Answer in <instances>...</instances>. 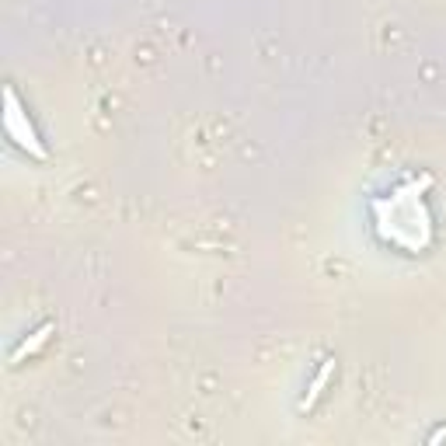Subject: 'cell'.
<instances>
[{
  "label": "cell",
  "mask_w": 446,
  "mask_h": 446,
  "mask_svg": "<svg viewBox=\"0 0 446 446\" xmlns=\"http://www.w3.org/2000/svg\"><path fill=\"white\" fill-rule=\"evenodd\" d=\"M331 373H335V359H324V366L317 370V377L311 380V387H307V394H304V401H300V411H311V408L317 404V397L324 394V387H328Z\"/></svg>",
  "instance_id": "cell-3"
},
{
  "label": "cell",
  "mask_w": 446,
  "mask_h": 446,
  "mask_svg": "<svg viewBox=\"0 0 446 446\" xmlns=\"http://www.w3.org/2000/svg\"><path fill=\"white\" fill-rule=\"evenodd\" d=\"M4 101H8V136L18 143V147H25L32 157H39V160H46V147H42V140L35 136V126L22 115V105H18V94L8 88L4 91Z\"/></svg>",
  "instance_id": "cell-1"
},
{
  "label": "cell",
  "mask_w": 446,
  "mask_h": 446,
  "mask_svg": "<svg viewBox=\"0 0 446 446\" xmlns=\"http://www.w3.org/2000/svg\"><path fill=\"white\" fill-rule=\"evenodd\" d=\"M53 331H56V324H53V321L39 324V328L32 331V338H25V342H22V345H18L15 352H11V363L18 366V363H25V356H35V352H39V349H42V345L49 342V335H53Z\"/></svg>",
  "instance_id": "cell-2"
}]
</instances>
